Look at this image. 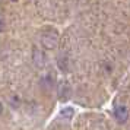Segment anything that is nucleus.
I'll return each instance as SVG.
<instances>
[{"mask_svg": "<svg viewBox=\"0 0 130 130\" xmlns=\"http://www.w3.org/2000/svg\"><path fill=\"white\" fill-rule=\"evenodd\" d=\"M41 44L47 50H54L59 45V32L54 28H45L41 32Z\"/></svg>", "mask_w": 130, "mask_h": 130, "instance_id": "nucleus-1", "label": "nucleus"}, {"mask_svg": "<svg viewBox=\"0 0 130 130\" xmlns=\"http://www.w3.org/2000/svg\"><path fill=\"white\" fill-rule=\"evenodd\" d=\"M32 61L37 67H44V64H45V54L38 47L32 48Z\"/></svg>", "mask_w": 130, "mask_h": 130, "instance_id": "nucleus-2", "label": "nucleus"}, {"mask_svg": "<svg viewBox=\"0 0 130 130\" xmlns=\"http://www.w3.org/2000/svg\"><path fill=\"white\" fill-rule=\"evenodd\" d=\"M114 117H116V120H117L118 123H126L129 120V110H127V107H124V105L116 107Z\"/></svg>", "mask_w": 130, "mask_h": 130, "instance_id": "nucleus-3", "label": "nucleus"}, {"mask_svg": "<svg viewBox=\"0 0 130 130\" xmlns=\"http://www.w3.org/2000/svg\"><path fill=\"white\" fill-rule=\"evenodd\" d=\"M60 116L64 118V120H70V118L75 116V110H73L72 107H66V108H63V110L60 111Z\"/></svg>", "mask_w": 130, "mask_h": 130, "instance_id": "nucleus-4", "label": "nucleus"}, {"mask_svg": "<svg viewBox=\"0 0 130 130\" xmlns=\"http://www.w3.org/2000/svg\"><path fill=\"white\" fill-rule=\"evenodd\" d=\"M42 86H44V88H51V86H53V79H51V76H45L44 77V79H42Z\"/></svg>", "mask_w": 130, "mask_h": 130, "instance_id": "nucleus-5", "label": "nucleus"}, {"mask_svg": "<svg viewBox=\"0 0 130 130\" xmlns=\"http://www.w3.org/2000/svg\"><path fill=\"white\" fill-rule=\"evenodd\" d=\"M3 29H5V19L0 18V32H2Z\"/></svg>", "mask_w": 130, "mask_h": 130, "instance_id": "nucleus-6", "label": "nucleus"}, {"mask_svg": "<svg viewBox=\"0 0 130 130\" xmlns=\"http://www.w3.org/2000/svg\"><path fill=\"white\" fill-rule=\"evenodd\" d=\"M2 111H3V105L0 104V114H2Z\"/></svg>", "mask_w": 130, "mask_h": 130, "instance_id": "nucleus-7", "label": "nucleus"}]
</instances>
